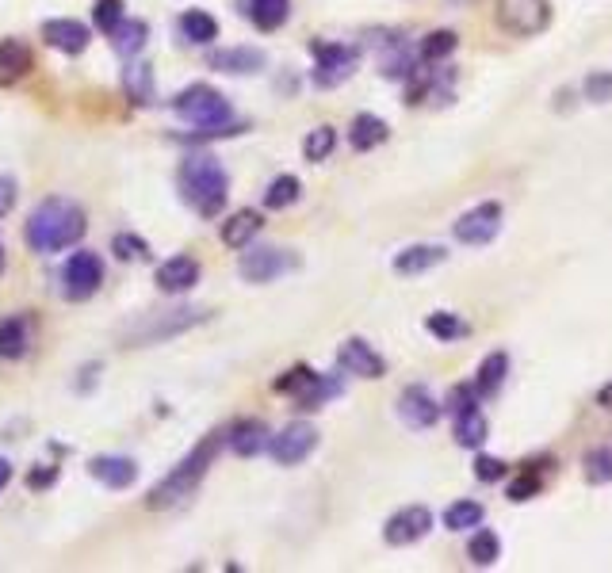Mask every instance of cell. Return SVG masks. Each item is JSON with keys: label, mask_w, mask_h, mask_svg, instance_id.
Instances as JSON below:
<instances>
[{"label": "cell", "mask_w": 612, "mask_h": 573, "mask_svg": "<svg viewBox=\"0 0 612 573\" xmlns=\"http://www.w3.org/2000/svg\"><path fill=\"white\" fill-rule=\"evenodd\" d=\"M88 230V218L81 211V203H73L66 195H50L43 199L27 226H23V241L31 245V253L39 256H50V253H62V249H73Z\"/></svg>", "instance_id": "obj_1"}, {"label": "cell", "mask_w": 612, "mask_h": 573, "mask_svg": "<svg viewBox=\"0 0 612 573\" xmlns=\"http://www.w3.org/2000/svg\"><path fill=\"white\" fill-rule=\"evenodd\" d=\"M222 447H226V432H207V436H203V440H199V444L150 489L146 509L165 512V509H176L180 501H188V497L199 489V482L211 474V467H215V459H219Z\"/></svg>", "instance_id": "obj_2"}, {"label": "cell", "mask_w": 612, "mask_h": 573, "mask_svg": "<svg viewBox=\"0 0 612 573\" xmlns=\"http://www.w3.org/2000/svg\"><path fill=\"white\" fill-rule=\"evenodd\" d=\"M169 107H173L184 123L196 127L192 134H184L188 142H211V138H230V134H241V130H245L241 123H234L230 100L211 85H192V88H184V92H176Z\"/></svg>", "instance_id": "obj_3"}, {"label": "cell", "mask_w": 612, "mask_h": 573, "mask_svg": "<svg viewBox=\"0 0 612 573\" xmlns=\"http://www.w3.org/2000/svg\"><path fill=\"white\" fill-rule=\"evenodd\" d=\"M176 188H180V199L199 218H219L226 199H230V176H226L219 157L192 153V157H184V165L176 172Z\"/></svg>", "instance_id": "obj_4"}, {"label": "cell", "mask_w": 612, "mask_h": 573, "mask_svg": "<svg viewBox=\"0 0 612 573\" xmlns=\"http://www.w3.org/2000/svg\"><path fill=\"white\" fill-rule=\"evenodd\" d=\"M211 318V310L203 306H173V310H153L146 318H138L123 333V344L127 348H142V344H161V340L176 337V333H188L203 321Z\"/></svg>", "instance_id": "obj_5"}, {"label": "cell", "mask_w": 612, "mask_h": 573, "mask_svg": "<svg viewBox=\"0 0 612 573\" xmlns=\"http://www.w3.org/2000/svg\"><path fill=\"white\" fill-rule=\"evenodd\" d=\"M310 54H314V85L318 88L345 85L360 65V46L352 43H310Z\"/></svg>", "instance_id": "obj_6"}, {"label": "cell", "mask_w": 612, "mask_h": 573, "mask_svg": "<svg viewBox=\"0 0 612 573\" xmlns=\"http://www.w3.org/2000/svg\"><path fill=\"white\" fill-rule=\"evenodd\" d=\"M104 287V260L92 249H77L69 253V260L62 264V295L69 302H88Z\"/></svg>", "instance_id": "obj_7"}, {"label": "cell", "mask_w": 612, "mask_h": 573, "mask_svg": "<svg viewBox=\"0 0 612 573\" xmlns=\"http://www.w3.org/2000/svg\"><path fill=\"white\" fill-rule=\"evenodd\" d=\"M494 16L509 35L536 39L551 23V4L547 0H494Z\"/></svg>", "instance_id": "obj_8"}, {"label": "cell", "mask_w": 612, "mask_h": 573, "mask_svg": "<svg viewBox=\"0 0 612 573\" xmlns=\"http://www.w3.org/2000/svg\"><path fill=\"white\" fill-rule=\"evenodd\" d=\"M295 268H299V256L291 249H276V245H257V249L245 245V253L238 260V276L245 283H272V279L287 276Z\"/></svg>", "instance_id": "obj_9"}, {"label": "cell", "mask_w": 612, "mask_h": 573, "mask_svg": "<svg viewBox=\"0 0 612 573\" xmlns=\"http://www.w3.org/2000/svg\"><path fill=\"white\" fill-rule=\"evenodd\" d=\"M314 447H318V428L310 425V421H291V425H284L276 436H272L268 455H272L280 467H299Z\"/></svg>", "instance_id": "obj_10"}, {"label": "cell", "mask_w": 612, "mask_h": 573, "mask_svg": "<svg viewBox=\"0 0 612 573\" xmlns=\"http://www.w3.org/2000/svg\"><path fill=\"white\" fill-rule=\"evenodd\" d=\"M498 230H502V203H494V199L459 214L456 226H452L456 241H463V245H490L498 237Z\"/></svg>", "instance_id": "obj_11"}, {"label": "cell", "mask_w": 612, "mask_h": 573, "mask_svg": "<svg viewBox=\"0 0 612 573\" xmlns=\"http://www.w3.org/2000/svg\"><path fill=\"white\" fill-rule=\"evenodd\" d=\"M429 531H433V512L425 509V505H406V509H398L391 520H387L383 539H387L391 547H414V543H421Z\"/></svg>", "instance_id": "obj_12"}, {"label": "cell", "mask_w": 612, "mask_h": 573, "mask_svg": "<svg viewBox=\"0 0 612 573\" xmlns=\"http://www.w3.org/2000/svg\"><path fill=\"white\" fill-rule=\"evenodd\" d=\"M337 363H341L345 375H356V379H383V375H387V360L375 352L368 340H360V337L341 340Z\"/></svg>", "instance_id": "obj_13"}, {"label": "cell", "mask_w": 612, "mask_h": 573, "mask_svg": "<svg viewBox=\"0 0 612 573\" xmlns=\"http://www.w3.org/2000/svg\"><path fill=\"white\" fill-rule=\"evenodd\" d=\"M43 43L50 50H62V54H85L88 43H92V31L88 23L73 20V16H54V20L43 23Z\"/></svg>", "instance_id": "obj_14"}, {"label": "cell", "mask_w": 612, "mask_h": 573, "mask_svg": "<svg viewBox=\"0 0 612 573\" xmlns=\"http://www.w3.org/2000/svg\"><path fill=\"white\" fill-rule=\"evenodd\" d=\"M153 283H157V291H165V295H184V291H192L199 283V260L188 253L169 256V260L157 264Z\"/></svg>", "instance_id": "obj_15"}, {"label": "cell", "mask_w": 612, "mask_h": 573, "mask_svg": "<svg viewBox=\"0 0 612 573\" xmlns=\"http://www.w3.org/2000/svg\"><path fill=\"white\" fill-rule=\"evenodd\" d=\"M440 413H444V405L425 386H406L398 394V417L410 428H433L440 421Z\"/></svg>", "instance_id": "obj_16"}, {"label": "cell", "mask_w": 612, "mask_h": 573, "mask_svg": "<svg viewBox=\"0 0 612 573\" xmlns=\"http://www.w3.org/2000/svg\"><path fill=\"white\" fill-rule=\"evenodd\" d=\"M207 65L215 73H230V77H249V73H261L268 58L257 46H222V50H211L207 54Z\"/></svg>", "instance_id": "obj_17"}, {"label": "cell", "mask_w": 612, "mask_h": 573, "mask_svg": "<svg viewBox=\"0 0 612 573\" xmlns=\"http://www.w3.org/2000/svg\"><path fill=\"white\" fill-rule=\"evenodd\" d=\"M268 444H272V432L257 417H245V421H234V425L226 428V447L234 455H241V459L261 455V451H268Z\"/></svg>", "instance_id": "obj_18"}, {"label": "cell", "mask_w": 612, "mask_h": 573, "mask_svg": "<svg viewBox=\"0 0 612 573\" xmlns=\"http://www.w3.org/2000/svg\"><path fill=\"white\" fill-rule=\"evenodd\" d=\"M88 474L108 489H131L138 482V463L131 455H96L88 463Z\"/></svg>", "instance_id": "obj_19"}, {"label": "cell", "mask_w": 612, "mask_h": 573, "mask_svg": "<svg viewBox=\"0 0 612 573\" xmlns=\"http://www.w3.org/2000/svg\"><path fill=\"white\" fill-rule=\"evenodd\" d=\"M35 69V50L23 39H0V85H16Z\"/></svg>", "instance_id": "obj_20"}, {"label": "cell", "mask_w": 612, "mask_h": 573, "mask_svg": "<svg viewBox=\"0 0 612 573\" xmlns=\"http://www.w3.org/2000/svg\"><path fill=\"white\" fill-rule=\"evenodd\" d=\"M448 260L444 245H406L402 253H394V272L398 276H421V272H433Z\"/></svg>", "instance_id": "obj_21"}, {"label": "cell", "mask_w": 612, "mask_h": 573, "mask_svg": "<svg viewBox=\"0 0 612 573\" xmlns=\"http://www.w3.org/2000/svg\"><path fill=\"white\" fill-rule=\"evenodd\" d=\"M264 218L257 211H234L226 222H222V245L226 249H245V245H253V237L261 234Z\"/></svg>", "instance_id": "obj_22"}, {"label": "cell", "mask_w": 612, "mask_h": 573, "mask_svg": "<svg viewBox=\"0 0 612 573\" xmlns=\"http://www.w3.org/2000/svg\"><path fill=\"white\" fill-rule=\"evenodd\" d=\"M31 348V321L23 314L0 321V360H23Z\"/></svg>", "instance_id": "obj_23"}, {"label": "cell", "mask_w": 612, "mask_h": 573, "mask_svg": "<svg viewBox=\"0 0 612 573\" xmlns=\"http://www.w3.org/2000/svg\"><path fill=\"white\" fill-rule=\"evenodd\" d=\"M123 92H127L138 107L153 104V96H157V77H153V65L142 62V58H134V62L123 69Z\"/></svg>", "instance_id": "obj_24"}, {"label": "cell", "mask_w": 612, "mask_h": 573, "mask_svg": "<svg viewBox=\"0 0 612 573\" xmlns=\"http://www.w3.org/2000/svg\"><path fill=\"white\" fill-rule=\"evenodd\" d=\"M150 43V23L146 20H127L119 23L115 31H111V46H115V54H123V58H138L142 50Z\"/></svg>", "instance_id": "obj_25"}, {"label": "cell", "mask_w": 612, "mask_h": 573, "mask_svg": "<svg viewBox=\"0 0 612 573\" xmlns=\"http://www.w3.org/2000/svg\"><path fill=\"white\" fill-rule=\"evenodd\" d=\"M387 123L379 119V115H372V111H364V115H356L352 119V127H349V146L352 149H360V153H368V149L375 146H383L387 142Z\"/></svg>", "instance_id": "obj_26"}, {"label": "cell", "mask_w": 612, "mask_h": 573, "mask_svg": "<svg viewBox=\"0 0 612 573\" xmlns=\"http://www.w3.org/2000/svg\"><path fill=\"white\" fill-rule=\"evenodd\" d=\"M180 35L192 46H211L219 39V20L211 12H203V8H188L180 16Z\"/></svg>", "instance_id": "obj_27"}, {"label": "cell", "mask_w": 612, "mask_h": 573, "mask_svg": "<svg viewBox=\"0 0 612 573\" xmlns=\"http://www.w3.org/2000/svg\"><path fill=\"white\" fill-rule=\"evenodd\" d=\"M505 375H509V356H505V352H490V356L479 363V375H475L479 398H498V390L505 386Z\"/></svg>", "instance_id": "obj_28"}, {"label": "cell", "mask_w": 612, "mask_h": 573, "mask_svg": "<svg viewBox=\"0 0 612 573\" xmlns=\"http://www.w3.org/2000/svg\"><path fill=\"white\" fill-rule=\"evenodd\" d=\"M341 394H345V379H341V375H322V379L306 390L303 398H295V409L314 413V409H322V405L333 402V398H341Z\"/></svg>", "instance_id": "obj_29"}, {"label": "cell", "mask_w": 612, "mask_h": 573, "mask_svg": "<svg viewBox=\"0 0 612 573\" xmlns=\"http://www.w3.org/2000/svg\"><path fill=\"white\" fill-rule=\"evenodd\" d=\"M287 16H291V0H249V20L257 23L261 31L284 27Z\"/></svg>", "instance_id": "obj_30"}, {"label": "cell", "mask_w": 612, "mask_h": 573, "mask_svg": "<svg viewBox=\"0 0 612 573\" xmlns=\"http://www.w3.org/2000/svg\"><path fill=\"white\" fill-rule=\"evenodd\" d=\"M299 195H303L299 176L284 172V176H276V180L268 184V191H264V207H268V211H284L291 203H299Z\"/></svg>", "instance_id": "obj_31"}, {"label": "cell", "mask_w": 612, "mask_h": 573, "mask_svg": "<svg viewBox=\"0 0 612 573\" xmlns=\"http://www.w3.org/2000/svg\"><path fill=\"white\" fill-rule=\"evenodd\" d=\"M490 440V421L482 417L479 409H471V413H463V417H456V444L459 447H482Z\"/></svg>", "instance_id": "obj_32"}, {"label": "cell", "mask_w": 612, "mask_h": 573, "mask_svg": "<svg viewBox=\"0 0 612 573\" xmlns=\"http://www.w3.org/2000/svg\"><path fill=\"white\" fill-rule=\"evenodd\" d=\"M467 554H471L475 566L486 570V566H494V562L502 558V539H498L490 528H479L475 535H471V543H467Z\"/></svg>", "instance_id": "obj_33"}, {"label": "cell", "mask_w": 612, "mask_h": 573, "mask_svg": "<svg viewBox=\"0 0 612 573\" xmlns=\"http://www.w3.org/2000/svg\"><path fill=\"white\" fill-rule=\"evenodd\" d=\"M582 467H586V482H590V486H609L612 482V444L590 447L586 459H582Z\"/></svg>", "instance_id": "obj_34"}, {"label": "cell", "mask_w": 612, "mask_h": 573, "mask_svg": "<svg viewBox=\"0 0 612 573\" xmlns=\"http://www.w3.org/2000/svg\"><path fill=\"white\" fill-rule=\"evenodd\" d=\"M459 50V35L456 31H429L425 39H421V62L437 65L444 58H452Z\"/></svg>", "instance_id": "obj_35"}, {"label": "cell", "mask_w": 612, "mask_h": 573, "mask_svg": "<svg viewBox=\"0 0 612 573\" xmlns=\"http://www.w3.org/2000/svg\"><path fill=\"white\" fill-rule=\"evenodd\" d=\"M318 379H322V375H318L314 367H306V363H295L287 375H280V379L272 382V390H276V394H291V398H303L306 390H310V386H314Z\"/></svg>", "instance_id": "obj_36"}, {"label": "cell", "mask_w": 612, "mask_h": 573, "mask_svg": "<svg viewBox=\"0 0 612 573\" xmlns=\"http://www.w3.org/2000/svg\"><path fill=\"white\" fill-rule=\"evenodd\" d=\"M111 253L119 264H142V260H150V245H146V237L123 230V234L111 237Z\"/></svg>", "instance_id": "obj_37"}, {"label": "cell", "mask_w": 612, "mask_h": 573, "mask_svg": "<svg viewBox=\"0 0 612 573\" xmlns=\"http://www.w3.org/2000/svg\"><path fill=\"white\" fill-rule=\"evenodd\" d=\"M486 509H482L479 501H456V505H448L444 509V528L448 531H467V528H479Z\"/></svg>", "instance_id": "obj_38"}, {"label": "cell", "mask_w": 612, "mask_h": 573, "mask_svg": "<svg viewBox=\"0 0 612 573\" xmlns=\"http://www.w3.org/2000/svg\"><path fill=\"white\" fill-rule=\"evenodd\" d=\"M337 146V130L333 127H314L310 134L303 138V157L310 165H318V161H326L329 153Z\"/></svg>", "instance_id": "obj_39"}, {"label": "cell", "mask_w": 612, "mask_h": 573, "mask_svg": "<svg viewBox=\"0 0 612 573\" xmlns=\"http://www.w3.org/2000/svg\"><path fill=\"white\" fill-rule=\"evenodd\" d=\"M425 329H429L437 340H459V337H467V333H471V329H467V321H459L456 314H448V310L429 314V318H425Z\"/></svg>", "instance_id": "obj_40"}, {"label": "cell", "mask_w": 612, "mask_h": 573, "mask_svg": "<svg viewBox=\"0 0 612 573\" xmlns=\"http://www.w3.org/2000/svg\"><path fill=\"white\" fill-rule=\"evenodd\" d=\"M123 20H127L123 0H96V4H92V23H96L104 35H111Z\"/></svg>", "instance_id": "obj_41"}, {"label": "cell", "mask_w": 612, "mask_h": 573, "mask_svg": "<svg viewBox=\"0 0 612 573\" xmlns=\"http://www.w3.org/2000/svg\"><path fill=\"white\" fill-rule=\"evenodd\" d=\"M540 489H544V478H540L536 470H525L521 478H513V482H509V489H505V497H509L513 505H521V501H532V497H536Z\"/></svg>", "instance_id": "obj_42"}, {"label": "cell", "mask_w": 612, "mask_h": 573, "mask_svg": "<svg viewBox=\"0 0 612 573\" xmlns=\"http://www.w3.org/2000/svg\"><path fill=\"white\" fill-rule=\"evenodd\" d=\"M444 405L452 409V417H463V413L479 409V390H475V386H467V382H459V386H452V390H448Z\"/></svg>", "instance_id": "obj_43"}, {"label": "cell", "mask_w": 612, "mask_h": 573, "mask_svg": "<svg viewBox=\"0 0 612 573\" xmlns=\"http://www.w3.org/2000/svg\"><path fill=\"white\" fill-rule=\"evenodd\" d=\"M586 100H590V104H609L612 100V73L597 69V73L586 77Z\"/></svg>", "instance_id": "obj_44"}, {"label": "cell", "mask_w": 612, "mask_h": 573, "mask_svg": "<svg viewBox=\"0 0 612 573\" xmlns=\"http://www.w3.org/2000/svg\"><path fill=\"white\" fill-rule=\"evenodd\" d=\"M58 474L62 467H54V463H39V467L27 470V489H50L58 482Z\"/></svg>", "instance_id": "obj_45"}, {"label": "cell", "mask_w": 612, "mask_h": 573, "mask_svg": "<svg viewBox=\"0 0 612 573\" xmlns=\"http://www.w3.org/2000/svg\"><path fill=\"white\" fill-rule=\"evenodd\" d=\"M505 463L502 459H494V455H479V459H475V478H479V482H498V478H505Z\"/></svg>", "instance_id": "obj_46"}, {"label": "cell", "mask_w": 612, "mask_h": 573, "mask_svg": "<svg viewBox=\"0 0 612 573\" xmlns=\"http://www.w3.org/2000/svg\"><path fill=\"white\" fill-rule=\"evenodd\" d=\"M16 199H20V184H16L8 172H0V218H8V214H12Z\"/></svg>", "instance_id": "obj_47"}, {"label": "cell", "mask_w": 612, "mask_h": 573, "mask_svg": "<svg viewBox=\"0 0 612 573\" xmlns=\"http://www.w3.org/2000/svg\"><path fill=\"white\" fill-rule=\"evenodd\" d=\"M8 486H12V463L0 455V493H4Z\"/></svg>", "instance_id": "obj_48"}, {"label": "cell", "mask_w": 612, "mask_h": 573, "mask_svg": "<svg viewBox=\"0 0 612 573\" xmlns=\"http://www.w3.org/2000/svg\"><path fill=\"white\" fill-rule=\"evenodd\" d=\"M597 405H601V409H612V382H605V386L597 390Z\"/></svg>", "instance_id": "obj_49"}, {"label": "cell", "mask_w": 612, "mask_h": 573, "mask_svg": "<svg viewBox=\"0 0 612 573\" xmlns=\"http://www.w3.org/2000/svg\"><path fill=\"white\" fill-rule=\"evenodd\" d=\"M0 272H4V241H0Z\"/></svg>", "instance_id": "obj_50"}]
</instances>
